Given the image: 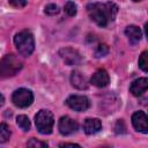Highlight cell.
<instances>
[{
	"instance_id": "7",
	"label": "cell",
	"mask_w": 148,
	"mask_h": 148,
	"mask_svg": "<svg viewBox=\"0 0 148 148\" xmlns=\"http://www.w3.org/2000/svg\"><path fill=\"white\" fill-rule=\"evenodd\" d=\"M132 125L135 131L147 134L148 133V117L143 111H136L132 114Z\"/></svg>"
},
{
	"instance_id": "13",
	"label": "cell",
	"mask_w": 148,
	"mask_h": 148,
	"mask_svg": "<svg viewBox=\"0 0 148 148\" xmlns=\"http://www.w3.org/2000/svg\"><path fill=\"white\" fill-rule=\"evenodd\" d=\"M101 128H102V123L97 118H88L83 123L84 133L88 134V135H91V134L97 133Z\"/></svg>"
},
{
	"instance_id": "17",
	"label": "cell",
	"mask_w": 148,
	"mask_h": 148,
	"mask_svg": "<svg viewBox=\"0 0 148 148\" xmlns=\"http://www.w3.org/2000/svg\"><path fill=\"white\" fill-rule=\"evenodd\" d=\"M139 67L143 72H148V51H143L139 57Z\"/></svg>"
},
{
	"instance_id": "15",
	"label": "cell",
	"mask_w": 148,
	"mask_h": 148,
	"mask_svg": "<svg viewBox=\"0 0 148 148\" xmlns=\"http://www.w3.org/2000/svg\"><path fill=\"white\" fill-rule=\"evenodd\" d=\"M16 124H17V126H18L21 130H23L24 132H27V131L30 130V120H29V118H28L27 116H24V114L17 116V118H16Z\"/></svg>"
},
{
	"instance_id": "8",
	"label": "cell",
	"mask_w": 148,
	"mask_h": 148,
	"mask_svg": "<svg viewBox=\"0 0 148 148\" xmlns=\"http://www.w3.org/2000/svg\"><path fill=\"white\" fill-rule=\"evenodd\" d=\"M58 127H59V132H60L62 135H71V134H73L74 132L77 131L79 124H77L76 120L72 119L71 117L64 116V117L60 118L59 124H58Z\"/></svg>"
},
{
	"instance_id": "12",
	"label": "cell",
	"mask_w": 148,
	"mask_h": 148,
	"mask_svg": "<svg viewBox=\"0 0 148 148\" xmlns=\"http://www.w3.org/2000/svg\"><path fill=\"white\" fill-rule=\"evenodd\" d=\"M71 82H72V86L80 89V90H83V89H87L89 83H88V80L87 77L81 74L80 72L77 71H74L72 72V75H71Z\"/></svg>"
},
{
	"instance_id": "25",
	"label": "cell",
	"mask_w": 148,
	"mask_h": 148,
	"mask_svg": "<svg viewBox=\"0 0 148 148\" xmlns=\"http://www.w3.org/2000/svg\"><path fill=\"white\" fill-rule=\"evenodd\" d=\"M133 1H135V2H138V1H141V0H133Z\"/></svg>"
},
{
	"instance_id": "9",
	"label": "cell",
	"mask_w": 148,
	"mask_h": 148,
	"mask_svg": "<svg viewBox=\"0 0 148 148\" xmlns=\"http://www.w3.org/2000/svg\"><path fill=\"white\" fill-rule=\"evenodd\" d=\"M59 54L61 57V59L68 65V66H73V65H77L81 61V56L80 53L71 47H66V49H61L59 51Z\"/></svg>"
},
{
	"instance_id": "16",
	"label": "cell",
	"mask_w": 148,
	"mask_h": 148,
	"mask_svg": "<svg viewBox=\"0 0 148 148\" xmlns=\"http://www.w3.org/2000/svg\"><path fill=\"white\" fill-rule=\"evenodd\" d=\"M10 138V130H9V126L5 123H2L0 125V142L1 143H5L8 139Z\"/></svg>"
},
{
	"instance_id": "19",
	"label": "cell",
	"mask_w": 148,
	"mask_h": 148,
	"mask_svg": "<svg viewBox=\"0 0 148 148\" xmlns=\"http://www.w3.org/2000/svg\"><path fill=\"white\" fill-rule=\"evenodd\" d=\"M108 52H109L108 45H105V44H99V45L97 46L96 51H95V56H96V57H104V56L108 54Z\"/></svg>"
},
{
	"instance_id": "3",
	"label": "cell",
	"mask_w": 148,
	"mask_h": 148,
	"mask_svg": "<svg viewBox=\"0 0 148 148\" xmlns=\"http://www.w3.org/2000/svg\"><path fill=\"white\" fill-rule=\"evenodd\" d=\"M22 68V61L14 54H7L1 59L0 74L1 77L14 76Z\"/></svg>"
},
{
	"instance_id": "18",
	"label": "cell",
	"mask_w": 148,
	"mask_h": 148,
	"mask_svg": "<svg viewBox=\"0 0 148 148\" xmlns=\"http://www.w3.org/2000/svg\"><path fill=\"white\" fill-rule=\"evenodd\" d=\"M64 9H65V13H66L68 16H74V15L76 14V5H75L73 1H71V0L66 2Z\"/></svg>"
},
{
	"instance_id": "5",
	"label": "cell",
	"mask_w": 148,
	"mask_h": 148,
	"mask_svg": "<svg viewBox=\"0 0 148 148\" xmlns=\"http://www.w3.org/2000/svg\"><path fill=\"white\" fill-rule=\"evenodd\" d=\"M12 101H13L14 105H16L17 108L24 109L32 104L34 95H32L31 90H29L27 88H18L13 92Z\"/></svg>"
},
{
	"instance_id": "20",
	"label": "cell",
	"mask_w": 148,
	"mask_h": 148,
	"mask_svg": "<svg viewBox=\"0 0 148 148\" xmlns=\"http://www.w3.org/2000/svg\"><path fill=\"white\" fill-rule=\"evenodd\" d=\"M58 13H59V8H58L57 5L50 3V5L45 6V14H47V15H56Z\"/></svg>"
},
{
	"instance_id": "21",
	"label": "cell",
	"mask_w": 148,
	"mask_h": 148,
	"mask_svg": "<svg viewBox=\"0 0 148 148\" xmlns=\"http://www.w3.org/2000/svg\"><path fill=\"white\" fill-rule=\"evenodd\" d=\"M28 147H42V148H44V147H47V143L43 142V141H38L35 138H31L30 141L28 142Z\"/></svg>"
},
{
	"instance_id": "22",
	"label": "cell",
	"mask_w": 148,
	"mask_h": 148,
	"mask_svg": "<svg viewBox=\"0 0 148 148\" xmlns=\"http://www.w3.org/2000/svg\"><path fill=\"white\" fill-rule=\"evenodd\" d=\"M9 5L15 7V8H22L27 6V0H8Z\"/></svg>"
},
{
	"instance_id": "2",
	"label": "cell",
	"mask_w": 148,
	"mask_h": 148,
	"mask_svg": "<svg viewBox=\"0 0 148 148\" xmlns=\"http://www.w3.org/2000/svg\"><path fill=\"white\" fill-rule=\"evenodd\" d=\"M14 44H15L18 53L23 57H29L35 50L34 36L28 30H22V31L17 32L14 37Z\"/></svg>"
},
{
	"instance_id": "10",
	"label": "cell",
	"mask_w": 148,
	"mask_h": 148,
	"mask_svg": "<svg viewBox=\"0 0 148 148\" xmlns=\"http://www.w3.org/2000/svg\"><path fill=\"white\" fill-rule=\"evenodd\" d=\"M90 82L97 88H104L109 84L110 76H109V74L105 69H97L92 74V76L90 79Z\"/></svg>"
},
{
	"instance_id": "23",
	"label": "cell",
	"mask_w": 148,
	"mask_h": 148,
	"mask_svg": "<svg viewBox=\"0 0 148 148\" xmlns=\"http://www.w3.org/2000/svg\"><path fill=\"white\" fill-rule=\"evenodd\" d=\"M60 147H80L77 143H61L60 145Z\"/></svg>"
},
{
	"instance_id": "24",
	"label": "cell",
	"mask_w": 148,
	"mask_h": 148,
	"mask_svg": "<svg viewBox=\"0 0 148 148\" xmlns=\"http://www.w3.org/2000/svg\"><path fill=\"white\" fill-rule=\"evenodd\" d=\"M145 31H146V35H147V38H148V23L145 24Z\"/></svg>"
},
{
	"instance_id": "14",
	"label": "cell",
	"mask_w": 148,
	"mask_h": 148,
	"mask_svg": "<svg viewBox=\"0 0 148 148\" xmlns=\"http://www.w3.org/2000/svg\"><path fill=\"white\" fill-rule=\"evenodd\" d=\"M125 34H126V36L128 37V39H130V42L132 44H136L138 42H140V39L142 37V32H141L140 28L136 27V25H128V27H126Z\"/></svg>"
},
{
	"instance_id": "6",
	"label": "cell",
	"mask_w": 148,
	"mask_h": 148,
	"mask_svg": "<svg viewBox=\"0 0 148 148\" xmlns=\"http://www.w3.org/2000/svg\"><path fill=\"white\" fill-rule=\"evenodd\" d=\"M66 104L74 111L77 112H83L89 109L90 102L88 97L82 96V95H72L66 99Z\"/></svg>"
},
{
	"instance_id": "4",
	"label": "cell",
	"mask_w": 148,
	"mask_h": 148,
	"mask_svg": "<svg viewBox=\"0 0 148 148\" xmlns=\"http://www.w3.org/2000/svg\"><path fill=\"white\" fill-rule=\"evenodd\" d=\"M35 124L39 133L50 134L54 125V118H53L52 112L49 110H40L35 116Z\"/></svg>"
},
{
	"instance_id": "1",
	"label": "cell",
	"mask_w": 148,
	"mask_h": 148,
	"mask_svg": "<svg viewBox=\"0 0 148 148\" xmlns=\"http://www.w3.org/2000/svg\"><path fill=\"white\" fill-rule=\"evenodd\" d=\"M89 17L99 27H106L112 22L118 13V6L111 1L108 2H92L87 6Z\"/></svg>"
},
{
	"instance_id": "11",
	"label": "cell",
	"mask_w": 148,
	"mask_h": 148,
	"mask_svg": "<svg viewBox=\"0 0 148 148\" xmlns=\"http://www.w3.org/2000/svg\"><path fill=\"white\" fill-rule=\"evenodd\" d=\"M148 90V77H139L134 80L130 87V91L134 96H141Z\"/></svg>"
}]
</instances>
